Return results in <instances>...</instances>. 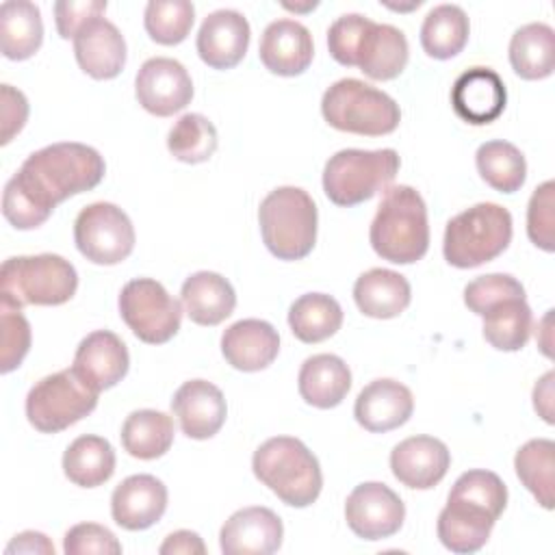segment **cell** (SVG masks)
Listing matches in <instances>:
<instances>
[{"instance_id":"obj_1","label":"cell","mask_w":555,"mask_h":555,"mask_svg":"<svg viewBox=\"0 0 555 555\" xmlns=\"http://www.w3.org/2000/svg\"><path fill=\"white\" fill-rule=\"evenodd\" d=\"M106 165L91 145L63 141L33 152L4 184L2 215L17 230H33L72 195L95 189Z\"/></svg>"},{"instance_id":"obj_2","label":"cell","mask_w":555,"mask_h":555,"mask_svg":"<svg viewBox=\"0 0 555 555\" xmlns=\"http://www.w3.org/2000/svg\"><path fill=\"white\" fill-rule=\"evenodd\" d=\"M507 505V488L503 479L483 468L462 473L438 514V538L453 553L479 551Z\"/></svg>"},{"instance_id":"obj_3","label":"cell","mask_w":555,"mask_h":555,"mask_svg":"<svg viewBox=\"0 0 555 555\" xmlns=\"http://www.w3.org/2000/svg\"><path fill=\"white\" fill-rule=\"evenodd\" d=\"M327 48L336 63L360 67L373 80L397 78L410 56L403 30L390 24H377L360 13H347L332 22Z\"/></svg>"},{"instance_id":"obj_4","label":"cell","mask_w":555,"mask_h":555,"mask_svg":"<svg viewBox=\"0 0 555 555\" xmlns=\"http://www.w3.org/2000/svg\"><path fill=\"white\" fill-rule=\"evenodd\" d=\"M375 254L395 264H412L427 254L429 223L421 193L408 184L388 186L371 221Z\"/></svg>"},{"instance_id":"obj_5","label":"cell","mask_w":555,"mask_h":555,"mask_svg":"<svg viewBox=\"0 0 555 555\" xmlns=\"http://www.w3.org/2000/svg\"><path fill=\"white\" fill-rule=\"evenodd\" d=\"M251 468L258 481L291 507L312 505L323 488L319 460L299 438L275 436L264 440L254 451Z\"/></svg>"},{"instance_id":"obj_6","label":"cell","mask_w":555,"mask_h":555,"mask_svg":"<svg viewBox=\"0 0 555 555\" xmlns=\"http://www.w3.org/2000/svg\"><path fill=\"white\" fill-rule=\"evenodd\" d=\"M78 273L59 254L13 256L0 269V304L22 310L24 306H61L74 297Z\"/></svg>"},{"instance_id":"obj_7","label":"cell","mask_w":555,"mask_h":555,"mask_svg":"<svg viewBox=\"0 0 555 555\" xmlns=\"http://www.w3.org/2000/svg\"><path fill=\"white\" fill-rule=\"evenodd\" d=\"M317 206L299 186L273 189L258 208L260 234L280 260H301L317 243Z\"/></svg>"},{"instance_id":"obj_8","label":"cell","mask_w":555,"mask_h":555,"mask_svg":"<svg viewBox=\"0 0 555 555\" xmlns=\"http://www.w3.org/2000/svg\"><path fill=\"white\" fill-rule=\"evenodd\" d=\"M512 241L507 208L481 202L449 219L442 238L444 260L457 269H473L501 256Z\"/></svg>"},{"instance_id":"obj_9","label":"cell","mask_w":555,"mask_h":555,"mask_svg":"<svg viewBox=\"0 0 555 555\" xmlns=\"http://www.w3.org/2000/svg\"><path fill=\"white\" fill-rule=\"evenodd\" d=\"M321 113L332 128L362 137L390 134L401 121L399 104L358 78H340L330 85L321 100Z\"/></svg>"},{"instance_id":"obj_10","label":"cell","mask_w":555,"mask_h":555,"mask_svg":"<svg viewBox=\"0 0 555 555\" xmlns=\"http://www.w3.org/2000/svg\"><path fill=\"white\" fill-rule=\"evenodd\" d=\"M399 154L384 150H340L323 167V191L336 206H356L388 189L399 171Z\"/></svg>"},{"instance_id":"obj_11","label":"cell","mask_w":555,"mask_h":555,"mask_svg":"<svg viewBox=\"0 0 555 555\" xmlns=\"http://www.w3.org/2000/svg\"><path fill=\"white\" fill-rule=\"evenodd\" d=\"M98 395L74 369L46 375L26 395L28 423L41 434H59L91 414Z\"/></svg>"},{"instance_id":"obj_12","label":"cell","mask_w":555,"mask_h":555,"mask_svg":"<svg viewBox=\"0 0 555 555\" xmlns=\"http://www.w3.org/2000/svg\"><path fill=\"white\" fill-rule=\"evenodd\" d=\"M119 314L132 334L147 345L171 340L182 323V304L152 278H137L119 293Z\"/></svg>"},{"instance_id":"obj_13","label":"cell","mask_w":555,"mask_h":555,"mask_svg":"<svg viewBox=\"0 0 555 555\" xmlns=\"http://www.w3.org/2000/svg\"><path fill=\"white\" fill-rule=\"evenodd\" d=\"M74 243L93 264H117L134 249V228L119 206L95 202L78 212Z\"/></svg>"},{"instance_id":"obj_14","label":"cell","mask_w":555,"mask_h":555,"mask_svg":"<svg viewBox=\"0 0 555 555\" xmlns=\"http://www.w3.org/2000/svg\"><path fill=\"white\" fill-rule=\"evenodd\" d=\"M405 518V505L395 490L379 481L358 483L345 501V520L362 540L395 535Z\"/></svg>"},{"instance_id":"obj_15","label":"cell","mask_w":555,"mask_h":555,"mask_svg":"<svg viewBox=\"0 0 555 555\" xmlns=\"http://www.w3.org/2000/svg\"><path fill=\"white\" fill-rule=\"evenodd\" d=\"M134 95L147 113L169 117L191 102L193 82L180 61L154 56L139 67L134 78Z\"/></svg>"},{"instance_id":"obj_16","label":"cell","mask_w":555,"mask_h":555,"mask_svg":"<svg viewBox=\"0 0 555 555\" xmlns=\"http://www.w3.org/2000/svg\"><path fill=\"white\" fill-rule=\"evenodd\" d=\"M505 104L507 89L492 67H468L451 87V106L455 115L473 126L492 124L501 117Z\"/></svg>"},{"instance_id":"obj_17","label":"cell","mask_w":555,"mask_h":555,"mask_svg":"<svg viewBox=\"0 0 555 555\" xmlns=\"http://www.w3.org/2000/svg\"><path fill=\"white\" fill-rule=\"evenodd\" d=\"M130 366L128 347L108 330H95L87 334L74 353L72 369L93 390L102 392L119 384Z\"/></svg>"},{"instance_id":"obj_18","label":"cell","mask_w":555,"mask_h":555,"mask_svg":"<svg viewBox=\"0 0 555 555\" xmlns=\"http://www.w3.org/2000/svg\"><path fill=\"white\" fill-rule=\"evenodd\" d=\"M249 22L234 9L208 13L197 33V54L212 69H232L238 65L249 46Z\"/></svg>"},{"instance_id":"obj_19","label":"cell","mask_w":555,"mask_h":555,"mask_svg":"<svg viewBox=\"0 0 555 555\" xmlns=\"http://www.w3.org/2000/svg\"><path fill=\"white\" fill-rule=\"evenodd\" d=\"M284 527L269 507H243L234 512L219 531V544L225 555H269L282 546Z\"/></svg>"},{"instance_id":"obj_20","label":"cell","mask_w":555,"mask_h":555,"mask_svg":"<svg viewBox=\"0 0 555 555\" xmlns=\"http://www.w3.org/2000/svg\"><path fill=\"white\" fill-rule=\"evenodd\" d=\"M171 412L182 434L193 440L212 438L225 423L228 405L223 392L206 379L184 382L171 399Z\"/></svg>"},{"instance_id":"obj_21","label":"cell","mask_w":555,"mask_h":555,"mask_svg":"<svg viewBox=\"0 0 555 555\" xmlns=\"http://www.w3.org/2000/svg\"><path fill=\"white\" fill-rule=\"evenodd\" d=\"M449 466L451 453L447 444L434 436L405 438L390 453L392 475L414 490H429L440 483Z\"/></svg>"},{"instance_id":"obj_22","label":"cell","mask_w":555,"mask_h":555,"mask_svg":"<svg viewBox=\"0 0 555 555\" xmlns=\"http://www.w3.org/2000/svg\"><path fill=\"white\" fill-rule=\"evenodd\" d=\"M167 509V488L154 475L126 477L111 496L113 520L128 531H143L158 522Z\"/></svg>"},{"instance_id":"obj_23","label":"cell","mask_w":555,"mask_h":555,"mask_svg":"<svg viewBox=\"0 0 555 555\" xmlns=\"http://www.w3.org/2000/svg\"><path fill=\"white\" fill-rule=\"evenodd\" d=\"M258 54L271 74L299 76L308 69L314 56L312 35L297 20H275L264 28Z\"/></svg>"},{"instance_id":"obj_24","label":"cell","mask_w":555,"mask_h":555,"mask_svg":"<svg viewBox=\"0 0 555 555\" xmlns=\"http://www.w3.org/2000/svg\"><path fill=\"white\" fill-rule=\"evenodd\" d=\"M414 410V397L397 379H373L366 384L353 405L356 421L373 434H384L408 423Z\"/></svg>"},{"instance_id":"obj_25","label":"cell","mask_w":555,"mask_h":555,"mask_svg":"<svg viewBox=\"0 0 555 555\" xmlns=\"http://www.w3.org/2000/svg\"><path fill=\"white\" fill-rule=\"evenodd\" d=\"M74 54L85 74L111 80L126 65V39L113 22L95 17L74 37Z\"/></svg>"},{"instance_id":"obj_26","label":"cell","mask_w":555,"mask_h":555,"mask_svg":"<svg viewBox=\"0 0 555 555\" xmlns=\"http://www.w3.org/2000/svg\"><path fill=\"white\" fill-rule=\"evenodd\" d=\"M278 330L262 319H241L221 334V353L236 371H262L278 358Z\"/></svg>"},{"instance_id":"obj_27","label":"cell","mask_w":555,"mask_h":555,"mask_svg":"<svg viewBox=\"0 0 555 555\" xmlns=\"http://www.w3.org/2000/svg\"><path fill=\"white\" fill-rule=\"evenodd\" d=\"M180 304L193 323L219 325L234 312L236 293L223 275L215 271H197L184 280Z\"/></svg>"},{"instance_id":"obj_28","label":"cell","mask_w":555,"mask_h":555,"mask_svg":"<svg viewBox=\"0 0 555 555\" xmlns=\"http://www.w3.org/2000/svg\"><path fill=\"white\" fill-rule=\"evenodd\" d=\"M299 395L319 410L336 408L351 388V371L334 353H317L304 360L297 377Z\"/></svg>"},{"instance_id":"obj_29","label":"cell","mask_w":555,"mask_h":555,"mask_svg":"<svg viewBox=\"0 0 555 555\" xmlns=\"http://www.w3.org/2000/svg\"><path fill=\"white\" fill-rule=\"evenodd\" d=\"M353 299L362 314L373 319L399 317L412 299L410 282L392 269H369L353 284Z\"/></svg>"},{"instance_id":"obj_30","label":"cell","mask_w":555,"mask_h":555,"mask_svg":"<svg viewBox=\"0 0 555 555\" xmlns=\"http://www.w3.org/2000/svg\"><path fill=\"white\" fill-rule=\"evenodd\" d=\"M43 41V22L37 4L7 0L0 7V50L11 61L30 59Z\"/></svg>"},{"instance_id":"obj_31","label":"cell","mask_w":555,"mask_h":555,"mask_svg":"<svg viewBox=\"0 0 555 555\" xmlns=\"http://www.w3.org/2000/svg\"><path fill=\"white\" fill-rule=\"evenodd\" d=\"M512 69L525 80H542L555 69V33L548 24L531 22L509 39Z\"/></svg>"},{"instance_id":"obj_32","label":"cell","mask_w":555,"mask_h":555,"mask_svg":"<svg viewBox=\"0 0 555 555\" xmlns=\"http://www.w3.org/2000/svg\"><path fill=\"white\" fill-rule=\"evenodd\" d=\"M65 477L80 488H98L115 473V451L102 436H78L63 453Z\"/></svg>"},{"instance_id":"obj_33","label":"cell","mask_w":555,"mask_h":555,"mask_svg":"<svg viewBox=\"0 0 555 555\" xmlns=\"http://www.w3.org/2000/svg\"><path fill=\"white\" fill-rule=\"evenodd\" d=\"M288 325L301 343H321L340 330L343 308L332 295L306 293L291 304Z\"/></svg>"},{"instance_id":"obj_34","label":"cell","mask_w":555,"mask_h":555,"mask_svg":"<svg viewBox=\"0 0 555 555\" xmlns=\"http://www.w3.org/2000/svg\"><path fill=\"white\" fill-rule=\"evenodd\" d=\"M468 33L470 24L462 7L438 4L423 20L421 46L431 59L447 61L464 50Z\"/></svg>"},{"instance_id":"obj_35","label":"cell","mask_w":555,"mask_h":555,"mask_svg":"<svg viewBox=\"0 0 555 555\" xmlns=\"http://www.w3.org/2000/svg\"><path fill=\"white\" fill-rule=\"evenodd\" d=\"M121 444L128 455L156 460L173 444V421L158 410H134L121 425Z\"/></svg>"},{"instance_id":"obj_36","label":"cell","mask_w":555,"mask_h":555,"mask_svg":"<svg viewBox=\"0 0 555 555\" xmlns=\"http://www.w3.org/2000/svg\"><path fill=\"white\" fill-rule=\"evenodd\" d=\"M483 338L499 351H518L533 330V314L525 297L505 299L481 314Z\"/></svg>"},{"instance_id":"obj_37","label":"cell","mask_w":555,"mask_h":555,"mask_svg":"<svg viewBox=\"0 0 555 555\" xmlns=\"http://www.w3.org/2000/svg\"><path fill=\"white\" fill-rule=\"evenodd\" d=\"M514 468L522 486L535 496L544 509L555 503V442L548 438H533L525 442L514 457Z\"/></svg>"},{"instance_id":"obj_38","label":"cell","mask_w":555,"mask_h":555,"mask_svg":"<svg viewBox=\"0 0 555 555\" xmlns=\"http://www.w3.org/2000/svg\"><path fill=\"white\" fill-rule=\"evenodd\" d=\"M477 171L492 189L501 193H514L525 184L527 160L522 152L503 139L486 141L475 154Z\"/></svg>"},{"instance_id":"obj_39","label":"cell","mask_w":555,"mask_h":555,"mask_svg":"<svg viewBox=\"0 0 555 555\" xmlns=\"http://www.w3.org/2000/svg\"><path fill=\"white\" fill-rule=\"evenodd\" d=\"M167 150L180 163H204L217 150V128L208 117L186 113L171 126L167 134Z\"/></svg>"},{"instance_id":"obj_40","label":"cell","mask_w":555,"mask_h":555,"mask_svg":"<svg viewBox=\"0 0 555 555\" xmlns=\"http://www.w3.org/2000/svg\"><path fill=\"white\" fill-rule=\"evenodd\" d=\"M195 20V9L189 0H152L145 7L143 24L152 41L160 46L182 43Z\"/></svg>"},{"instance_id":"obj_41","label":"cell","mask_w":555,"mask_h":555,"mask_svg":"<svg viewBox=\"0 0 555 555\" xmlns=\"http://www.w3.org/2000/svg\"><path fill=\"white\" fill-rule=\"evenodd\" d=\"M512 297H525V286L509 273L479 275L464 286V304L479 317L492 306Z\"/></svg>"},{"instance_id":"obj_42","label":"cell","mask_w":555,"mask_h":555,"mask_svg":"<svg viewBox=\"0 0 555 555\" xmlns=\"http://www.w3.org/2000/svg\"><path fill=\"white\" fill-rule=\"evenodd\" d=\"M0 371L11 373L30 349V323L22 310L0 304Z\"/></svg>"},{"instance_id":"obj_43","label":"cell","mask_w":555,"mask_h":555,"mask_svg":"<svg viewBox=\"0 0 555 555\" xmlns=\"http://www.w3.org/2000/svg\"><path fill=\"white\" fill-rule=\"evenodd\" d=\"M555 182L546 180L540 184L529 199L527 206V234L531 243L544 251L555 249Z\"/></svg>"},{"instance_id":"obj_44","label":"cell","mask_w":555,"mask_h":555,"mask_svg":"<svg viewBox=\"0 0 555 555\" xmlns=\"http://www.w3.org/2000/svg\"><path fill=\"white\" fill-rule=\"evenodd\" d=\"M63 551L67 555H119L121 544L111 529L98 522H80L65 533Z\"/></svg>"},{"instance_id":"obj_45","label":"cell","mask_w":555,"mask_h":555,"mask_svg":"<svg viewBox=\"0 0 555 555\" xmlns=\"http://www.w3.org/2000/svg\"><path fill=\"white\" fill-rule=\"evenodd\" d=\"M104 11L106 0H59L54 4L56 30L63 39H74L82 26L95 17H102Z\"/></svg>"},{"instance_id":"obj_46","label":"cell","mask_w":555,"mask_h":555,"mask_svg":"<svg viewBox=\"0 0 555 555\" xmlns=\"http://www.w3.org/2000/svg\"><path fill=\"white\" fill-rule=\"evenodd\" d=\"M26 119H28L26 95L11 85H0V121H2L0 143L7 145L24 128Z\"/></svg>"},{"instance_id":"obj_47","label":"cell","mask_w":555,"mask_h":555,"mask_svg":"<svg viewBox=\"0 0 555 555\" xmlns=\"http://www.w3.org/2000/svg\"><path fill=\"white\" fill-rule=\"evenodd\" d=\"M163 555H204L206 553V546L202 542V538L195 533V531H186V529H180V531H173L165 538V542L160 544L158 548Z\"/></svg>"},{"instance_id":"obj_48","label":"cell","mask_w":555,"mask_h":555,"mask_svg":"<svg viewBox=\"0 0 555 555\" xmlns=\"http://www.w3.org/2000/svg\"><path fill=\"white\" fill-rule=\"evenodd\" d=\"M7 555L11 553H46V555H54V546L52 542L39 533V531H24L20 535H15L9 546L4 548Z\"/></svg>"},{"instance_id":"obj_49","label":"cell","mask_w":555,"mask_h":555,"mask_svg":"<svg viewBox=\"0 0 555 555\" xmlns=\"http://www.w3.org/2000/svg\"><path fill=\"white\" fill-rule=\"evenodd\" d=\"M553 379H555V373L548 371L533 388V408L535 412L546 421V423H553Z\"/></svg>"}]
</instances>
